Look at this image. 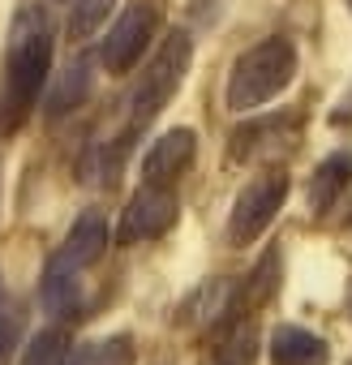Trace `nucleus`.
Segmentation results:
<instances>
[{
    "label": "nucleus",
    "instance_id": "8",
    "mask_svg": "<svg viewBox=\"0 0 352 365\" xmlns=\"http://www.w3.org/2000/svg\"><path fill=\"white\" fill-rule=\"evenodd\" d=\"M103 250H108V220L99 211H86L69 228V237L61 241V250L48 258L43 275H82L86 267H95L103 258Z\"/></svg>",
    "mask_w": 352,
    "mask_h": 365
},
{
    "label": "nucleus",
    "instance_id": "19",
    "mask_svg": "<svg viewBox=\"0 0 352 365\" xmlns=\"http://www.w3.org/2000/svg\"><path fill=\"white\" fill-rule=\"evenodd\" d=\"M211 5H215V0H211ZM194 14H198V18L207 14V0H194Z\"/></svg>",
    "mask_w": 352,
    "mask_h": 365
},
{
    "label": "nucleus",
    "instance_id": "20",
    "mask_svg": "<svg viewBox=\"0 0 352 365\" xmlns=\"http://www.w3.org/2000/svg\"><path fill=\"white\" fill-rule=\"evenodd\" d=\"M348 9H352V0H348Z\"/></svg>",
    "mask_w": 352,
    "mask_h": 365
},
{
    "label": "nucleus",
    "instance_id": "3",
    "mask_svg": "<svg viewBox=\"0 0 352 365\" xmlns=\"http://www.w3.org/2000/svg\"><path fill=\"white\" fill-rule=\"evenodd\" d=\"M190 61H194V43H190V35H167V43L155 52V61L142 69V82L133 86V95H129V129H142V125H150L163 108H167V99L181 91V82H185V73H190Z\"/></svg>",
    "mask_w": 352,
    "mask_h": 365
},
{
    "label": "nucleus",
    "instance_id": "9",
    "mask_svg": "<svg viewBox=\"0 0 352 365\" xmlns=\"http://www.w3.org/2000/svg\"><path fill=\"white\" fill-rule=\"evenodd\" d=\"M194 155H198V133L194 129H167L142 155V180L146 185H176V180L194 168Z\"/></svg>",
    "mask_w": 352,
    "mask_h": 365
},
{
    "label": "nucleus",
    "instance_id": "6",
    "mask_svg": "<svg viewBox=\"0 0 352 365\" xmlns=\"http://www.w3.org/2000/svg\"><path fill=\"white\" fill-rule=\"evenodd\" d=\"M155 26H159V9L150 5V0H138V5H129V9L112 22L108 39L99 43V61H103V69L116 73V78L129 73V69L142 61V52H146Z\"/></svg>",
    "mask_w": 352,
    "mask_h": 365
},
{
    "label": "nucleus",
    "instance_id": "15",
    "mask_svg": "<svg viewBox=\"0 0 352 365\" xmlns=\"http://www.w3.org/2000/svg\"><path fill=\"white\" fill-rule=\"evenodd\" d=\"M65 356H69V335L61 327H48L26 344L18 365H65Z\"/></svg>",
    "mask_w": 352,
    "mask_h": 365
},
{
    "label": "nucleus",
    "instance_id": "16",
    "mask_svg": "<svg viewBox=\"0 0 352 365\" xmlns=\"http://www.w3.org/2000/svg\"><path fill=\"white\" fill-rule=\"evenodd\" d=\"M108 9H112V0H73V9H69V35L73 39H90L103 26Z\"/></svg>",
    "mask_w": 352,
    "mask_h": 365
},
{
    "label": "nucleus",
    "instance_id": "17",
    "mask_svg": "<svg viewBox=\"0 0 352 365\" xmlns=\"http://www.w3.org/2000/svg\"><path fill=\"white\" fill-rule=\"evenodd\" d=\"M254 361V339H249V331L245 335H232L224 348H219V356H215V365H249Z\"/></svg>",
    "mask_w": 352,
    "mask_h": 365
},
{
    "label": "nucleus",
    "instance_id": "7",
    "mask_svg": "<svg viewBox=\"0 0 352 365\" xmlns=\"http://www.w3.org/2000/svg\"><path fill=\"white\" fill-rule=\"evenodd\" d=\"M301 138V112H284V116H266V120H249L232 133L228 155L237 163L245 159H275L279 150H292Z\"/></svg>",
    "mask_w": 352,
    "mask_h": 365
},
{
    "label": "nucleus",
    "instance_id": "12",
    "mask_svg": "<svg viewBox=\"0 0 352 365\" xmlns=\"http://www.w3.org/2000/svg\"><path fill=\"white\" fill-rule=\"evenodd\" d=\"M275 292H279V250H266V254L258 258V267L245 275V284L237 288V314L262 309Z\"/></svg>",
    "mask_w": 352,
    "mask_h": 365
},
{
    "label": "nucleus",
    "instance_id": "4",
    "mask_svg": "<svg viewBox=\"0 0 352 365\" xmlns=\"http://www.w3.org/2000/svg\"><path fill=\"white\" fill-rule=\"evenodd\" d=\"M288 190H292V180H288V172H279V168L254 176L249 185L237 194V202H232V215H228V245H254V241L275 224V215L284 211Z\"/></svg>",
    "mask_w": 352,
    "mask_h": 365
},
{
    "label": "nucleus",
    "instance_id": "14",
    "mask_svg": "<svg viewBox=\"0 0 352 365\" xmlns=\"http://www.w3.org/2000/svg\"><path fill=\"white\" fill-rule=\"evenodd\" d=\"M65 365H133V339L129 335H112V339L86 344L73 356H65Z\"/></svg>",
    "mask_w": 352,
    "mask_h": 365
},
{
    "label": "nucleus",
    "instance_id": "1",
    "mask_svg": "<svg viewBox=\"0 0 352 365\" xmlns=\"http://www.w3.org/2000/svg\"><path fill=\"white\" fill-rule=\"evenodd\" d=\"M52 69V18L39 5H26L14 26H9V48H5V91H0V133H14Z\"/></svg>",
    "mask_w": 352,
    "mask_h": 365
},
{
    "label": "nucleus",
    "instance_id": "2",
    "mask_svg": "<svg viewBox=\"0 0 352 365\" xmlns=\"http://www.w3.org/2000/svg\"><path fill=\"white\" fill-rule=\"evenodd\" d=\"M296 78V48L288 39H262L249 52L237 56L228 73V108L232 112H254L271 99H279Z\"/></svg>",
    "mask_w": 352,
    "mask_h": 365
},
{
    "label": "nucleus",
    "instance_id": "13",
    "mask_svg": "<svg viewBox=\"0 0 352 365\" xmlns=\"http://www.w3.org/2000/svg\"><path fill=\"white\" fill-rule=\"evenodd\" d=\"M90 82H95V73H90V61H86V56L69 61V69H65V73L56 78V86H52V99H48V116H61V112L78 108V103L90 95Z\"/></svg>",
    "mask_w": 352,
    "mask_h": 365
},
{
    "label": "nucleus",
    "instance_id": "11",
    "mask_svg": "<svg viewBox=\"0 0 352 365\" xmlns=\"http://www.w3.org/2000/svg\"><path fill=\"white\" fill-rule=\"evenodd\" d=\"M271 361L275 365H326L331 348L322 335L305 331V327H275L271 335Z\"/></svg>",
    "mask_w": 352,
    "mask_h": 365
},
{
    "label": "nucleus",
    "instance_id": "21",
    "mask_svg": "<svg viewBox=\"0 0 352 365\" xmlns=\"http://www.w3.org/2000/svg\"><path fill=\"white\" fill-rule=\"evenodd\" d=\"M348 365H352V361H348Z\"/></svg>",
    "mask_w": 352,
    "mask_h": 365
},
{
    "label": "nucleus",
    "instance_id": "10",
    "mask_svg": "<svg viewBox=\"0 0 352 365\" xmlns=\"http://www.w3.org/2000/svg\"><path fill=\"white\" fill-rule=\"evenodd\" d=\"M348 185H352V150L326 155V159L314 168V176H309V211H314V215H326V211L348 194Z\"/></svg>",
    "mask_w": 352,
    "mask_h": 365
},
{
    "label": "nucleus",
    "instance_id": "5",
    "mask_svg": "<svg viewBox=\"0 0 352 365\" xmlns=\"http://www.w3.org/2000/svg\"><path fill=\"white\" fill-rule=\"evenodd\" d=\"M181 220V198L176 185H146L129 198V207L120 211V228H116V245H142V241H159L172 232V224Z\"/></svg>",
    "mask_w": 352,
    "mask_h": 365
},
{
    "label": "nucleus",
    "instance_id": "18",
    "mask_svg": "<svg viewBox=\"0 0 352 365\" xmlns=\"http://www.w3.org/2000/svg\"><path fill=\"white\" fill-rule=\"evenodd\" d=\"M18 339H22V322H18L14 314H9V318H0V365H14Z\"/></svg>",
    "mask_w": 352,
    "mask_h": 365
}]
</instances>
